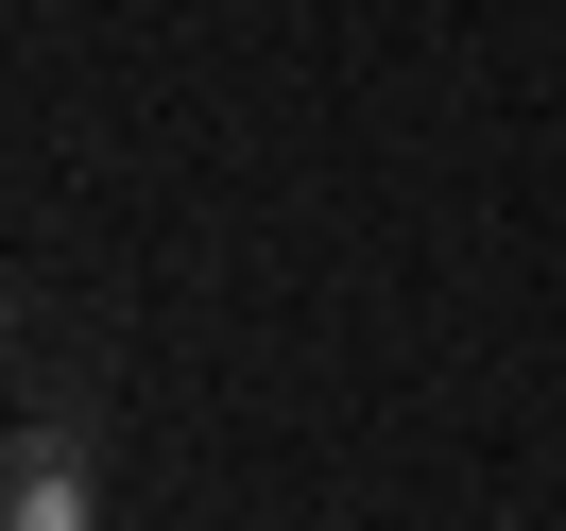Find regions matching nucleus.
<instances>
[{
  "label": "nucleus",
  "mask_w": 566,
  "mask_h": 531,
  "mask_svg": "<svg viewBox=\"0 0 566 531\" xmlns=\"http://www.w3.org/2000/svg\"><path fill=\"white\" fill-rule=\"evenodd\" d=\"M0 531H104V480H86L70 412H18V446H0Z\"/></svg>",
  "instance_id": "nucleus-1"
}]
</instances>
